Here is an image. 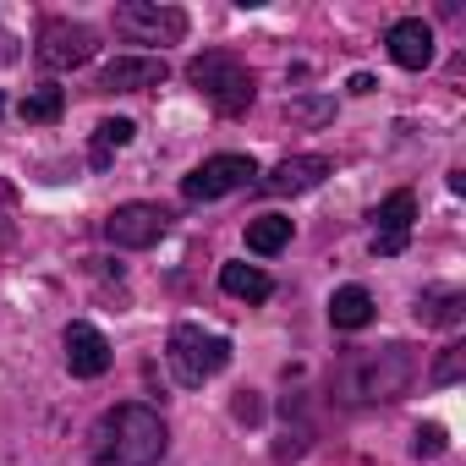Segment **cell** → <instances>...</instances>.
<instances>
[{"mask_svg": "<svg viewBox=\"0 0 466 466\" xmlns=\"http://www.w3.org/2000/svg\"><path fill=\"white\" fill-rule=\"evenodd\" d=\"M88 450H94L99 466H159L165 450H170V433H165V417L154 406L121 400L94 422Z\"/></svg>", "mask_w": 466, "mask_h": 466, "instance_id": "cell-1", "label": "cell"}, {"mask_svg": "<svg viewBox=\"0 0 466 466\" xmlns=\"http://www.w3.org/2000/svg\"><path fill=\"white\" fill-rule=\"evenodd\" d=\"M417 379V357L406 346H379V351H357L340 362L335 373V395L346 406H368V400H395L406 395V384Z\"/></svg>", "mask_w": 466, "mask_h": 466, "instance_id": "cell-2", "label": "cell"}, {"mask_svg": "<svg viewBox=\"0 0 466 466\" xmlns=\"http://www.w3.org/2000/svg\"><path fill=\"white\" fill-rule=\"evenodd\" d=\"M187 83H192L219 116H242V110H253V99H258V77H253V66L237 61L230 50H203V56L187 66Z\"/></svg>", "mask_w": 466, "mask_h": 466, "instance_id": "cell-3", "label": "cell"}, {"mask_svg": "<svg viewBox=\"0 0 466 466\" xmlns=\"http://www.w3.org/2000/svg\"><path fill=\"white\" fill-rule=\"evenodd\" d=\"M165 357H170V373L187 390H198V384H208L214 373L230 368V340L225 335H208L203 324H176L170 340H165Z\"/></svg>", "mask_w": 466, "mask_h": 466, "instance_id": "cell-4", "label": "cell"}, {"mask_svg": "<svg viewBox=\"0 0 466 466\" xmlns=\"http://www.w3.org/2000/svg\"><path fill=\"white\" fill-rule=\"evenodd\" d=\"M116 39H127V45H181L187 39V12L159 6V0H121L116 6Z\"/></svg>", "mask_w": 466, "mask_h": 466, "instance_id": "cell-5", "label": "cell"}, {"mask_svg": "<svg viewBox=\"0 0 466 466\" xmlns=\"http://www.w3.org/2000/svg\"><path fill=\"white\" fill-rule=\"evenodd\" d=\"M253 181H258L253 154H214V159H203L192 176H181V198H187V203H214V198L242 192V187H253Z\"/></svg>", "mask_w": 466, "mask_h": 466, "instance_id": "cell-6", "label": "cell"}, {"mask_svg": "<svg viewBox=\"0 0 466 466\" xmlns=\"http://www.w3.org/2000/svg\"><path fill=\"white\" fill-rule=\"evenodd\" d=\"M34 56H39V66H50V72H77V66H88V61L99 56V34H94L88 23H45Z\"/></svg>", "mask_w": 466, "mask_h": 466, "instance_id": "cell-7", "label": "cell"}, {"mask_svg": "<svg viewBox=\"0 0 466 466\" xmlns=\"http://www.w3.org/2000/svg\"><path fill=\"white\" fill-rule=\"evenodd\" d=\"M165 230H170V214H165L159 203H121V208H110V219H105V237H110L116 248H127V253L154 248Z\"/></svg>", "mask_w": 466, "mask_h": 466, "instance_id": "cell-8", "label": "cell"}, {"mask_svg": "<svg viewBox=\"0 0 466 466\" xmlns=\"http://www.w3.org/2000/svg\"><path fill=\"white\" fill-rule=\"evenodd\" d=\"M411 219H417V198H411L406 187L390 192V198L373 208V253H379V258L406 253V242H411Z\"/></svg>", "mask_w": 466, "mask_h": 466, "instance_id": "cell-9", "label": "cell"}, {"mask_svg": "<svg viewBox=\"0 0 466 466\" xmlns=\"http://www.w3.org/2000/svg\"><path fill=\"white\" fill-rule=\"evenodd\" d=\"M335 165L324 159V154H291V159H280L264 181H253L264 198H297V192H313L324 176H329Z\"/></svg>", "mask_w": 466, "mask_h": 466, "instance_id": "cell-10", "label": "cell"}, {"mask_svg": "<svg viewBox=\"0 0 466 466\" xmlns=\"http://www.w3.org/2000/svg\"><path fill=\"white\" fill-rule=\"evenodd\" d=\"M165 77H170L165 56H116L99 72V88L105 94H143V88H159Z\"/></svg>", "mask_w": 466, "mask_h": 466, "instance_id": "cell-11", "label": "cell"}, {"mask_svg": "<svg viewBox=\"0 0 466 466\" xmlns=\"http://www.w3.org/2000/svg\"><path fill=\"white\" fill-rule=\"evenodd\" d=\"M384 45H390V61L406 66V72L433 66V28H428L422 17H400V23H390Z\"/></svg>", "mask_w": 466, "mask_h": 466, "instance_id": "cell-12", "label": "cell"}, {"mask_svg": "<svg viewBox=\"0 0 466 466\" xmlns=\"http://www.w3.org/2000/svg\"><path fill=\"white\" fill-rule=\"evenodd\" d=\"M66 368H72V379H99L105 368H110V340L94 329V324H66Z\"/></svg>", "mask_w": 466, "mask_h": 466, "instance_id": "cell-13", "label": "cell"}, {"mask_svg": "<svg viewBox=\"0 0 466 466\" xmlns=\"http://www.w3.org/2000/svg\"><path fill=\"white\" fill-rule=\"evenodd\" d=\"M219 291L237 297V302H269V297H275V280H269L258 264H225V269H219Z\"/></svg>", "mask_w": 466, "mask_h": 466, "instance_id": "cell-14", "label": "cell"}, {"mask_svg": "<svg viewBox=\"0 0 466 466\" xmlns=\"http://www.w3.org/2000/svg\"><path fill=\"white\" fill-rule=\"evenodd\" d=\"M373 297H368V286H340L335 297H329V324L335 329H368L373 324Z\"/></svg>", "mask_w": 466, "mask_h": 466, "instance_id": "cell-15", "label": "cell"}, {"mask_svg": "<svg viewBox=\"0 0 466 466\" xmlns=\"http://www.w3.org/2000/svg\"><path fill=\"white\" fill-rule=\"evenodd\" d=\"M132 137H137V127H132L127 116L99 121V127H94V143H88V165H94V170H105V165H110V159L132 143Z\"/></svg>", "mask_w": 466, "mask_h": 466, "instance_id": "cell-16", "label": "cell"}, {"mask_svg": "<svg viewBox=\"0 0 466 466\" xmlns=\"http://www.w3.org/2000/svg\"><path fill=\"white\" fill-rule=\"evenodd\" d=\"M286 242H291V219H286V214H258V219H248V253L275 258Z\"/></svg>", "mask_w": 466, "mask_h": 466, "instance_id": "cell-17", "label": "cell"}, {"mask_svg": "<svg viewBox=\"0 0 466 466\" xmlns=\"http://www.w3.org/2000/svg\"><path fill=\"white\" fill-rule=\"evenodd\" d=\"M417 319L422 324H439V329H455L466 319V297L461 291H422L417 297Z\"/></svg>", "mask_w": 466, "mask_h": 466, "instance_id": "cell-18", "label": "cell"}, {"mask_svg": "<svg viewBox=\"0 0 466 466\" xmlns=\"http://www.w3.org/2000/svg\"><path fill=\"white\" fill-rule=\"evenodd\" d=\"M61 110H66V94H61L56 83L34 88V94L23 99V121H28V127H50V121H61Z\"/></svg>", "mask_w": 466, "mask_h": 466, "instance_id": "cell-19", "label": "cell"}, {"mask_svg": "<svg viewBox=\"0 0 466 466\" xmlns=\"http://www.w3.org/2000/svg\"><path fill=\"white\" fill-rule=\"evenodd\" d=\"M286 121H297V127H324V121H335V99H329V94L286 99Z\"/></svg>", "mask_w": 466, "mask_h": 466, "instance_id": "cell-20", "label": "cell"}, {"mask_svg": "<svg viewBox=\"0 0 466 466\" xmlns=\"http://www.w3.org/2000/svg\"><path fill=\"white\" fill-rule=\"evenodd\" d=\"M461 373H466V346L450 340V346L439 351V362L428 368V384H433V390H450V384H461Z\"/></svg>", "mask_w": 466, "mask_h": 466, "instance_id": "cell-21", "label": "cell"}, {"mask_svg": "<svg viewBox=\"0 0 466 466\" xmlns=\"http://www.w3.org/2000/svg\"><path fill=\"white\" fill-rule=\"evenodd\" d=\"M444 444H450V433H444L439 422H422V428H417V439H411V455H439Z\"/></svg>", "mask_w": 466, "mask_h": 466, "instance_id": "cell-22", "label": "cell"}, {"mask_svg": "<svg viewBox=\"0 0 466 466\" xmlns=\"http://www.w3.org/2000/svg\"><path fill=\"white\" fill-rule=\"evenodd\" d=\"M17 56H23V50H17V39H12V34H0V66H12Z\"/></svg>", "mask_w": 466, "mask_h": 466, "instance_id": "cell-23", "label": "cell"}, {"mask_svg": "<svg viewBox=\"0 0 466 466\" xmlns=\"http://www.w3.org/2000/svg\"><path fill=\"white\" fill-rule=\"evenodd\" d=\"M346 88H351V94H373V88H379V83H373V77H368V72H357V77H351V83H346Z\"/></svg>", "mask_w": 466, "mask_h": 466, "instance_id": "cell-24", "label": "cell"}, {"mask_svg": "<svg viewBox=\"0 0 466 466\" xmlns=\"http://www.w3.org/2000/svg\"><path fill=\"white\" fill-rule=\"evenodd\" d=\"M0 110H6V94H0Z\"/></svg>", "mask_w": 466, "mask_h": 466, "instance_id": "cell-25", "label": "cell"}]
</instances>
